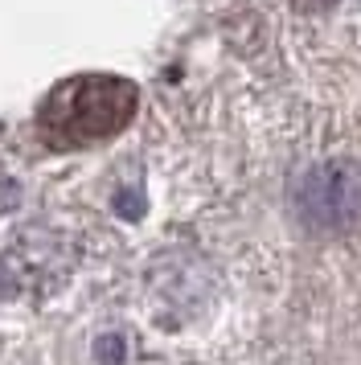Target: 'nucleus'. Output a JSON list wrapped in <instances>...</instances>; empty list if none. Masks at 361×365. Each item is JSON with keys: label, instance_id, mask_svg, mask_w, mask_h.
Here are the masks:
<instances>
[{"label": "nucleus", "instance_id": "f257e3e1", "mask_svg": "<svg viewBox=\"0 0 361 365\" xmlns=\"http://www.w3.org/2000/svg\"><path fill=\"white\" fill-rule=\"evenodd\" d=\"M140 91L115 74H78L49 91L37 111V128L54 148H86L98 140H111L131 123Z\"/></svg>", "mask_w": 361, "mask_h": 365}, {"label": "nucleus", "instance_id": "f03ea898", "mask_svg": "<svg viewBox=\"0 0 361 365\" xmlns=\"http://www.w3.org/2000/svg\"><path fill=\"white\" fill-rule=\"evenodd\" d=\"M304 205L320 226H345L361 214V181L349 165H325L312 173L304 189Z\"/></svg>", "mask_w": 361, "mask_h": 365}, {"label": "nucleus", "instance_id": "7ed1b4c3", "mask_svg": "<svg viewBox=\"0 0 361 365\" xmlns=\"http://www.w3.org/2000/svg\"><path fill=\"white\" fill-rule=\"evenodd\" d=\"M295 4H300V9H308V13H316V9H328L332 0H295Z\"/></svg>", "mask_w": 361, "mask_h": 365}]
</instances>
